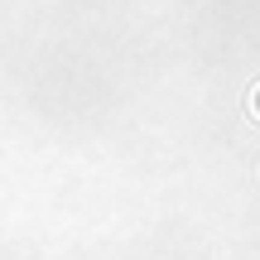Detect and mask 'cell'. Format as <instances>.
I'll use <instances>...</instances> for the list:
<instances>
[{
  "instance_id": "1",
  "label": "cell",
  "mask_w": 260,
  "mask_h": 260,
  "mask_svg": "<svg viewBox=\"0 0 260 260\" xmlns=\"http://www.w3.org/2000/svg\"><path fill=\"white\" fill-rule=\"evenodd\" d=\"M246 111H251V116H255V121H260V82L251 87V96H246Z\"/></svg>"
}]
</instances>
